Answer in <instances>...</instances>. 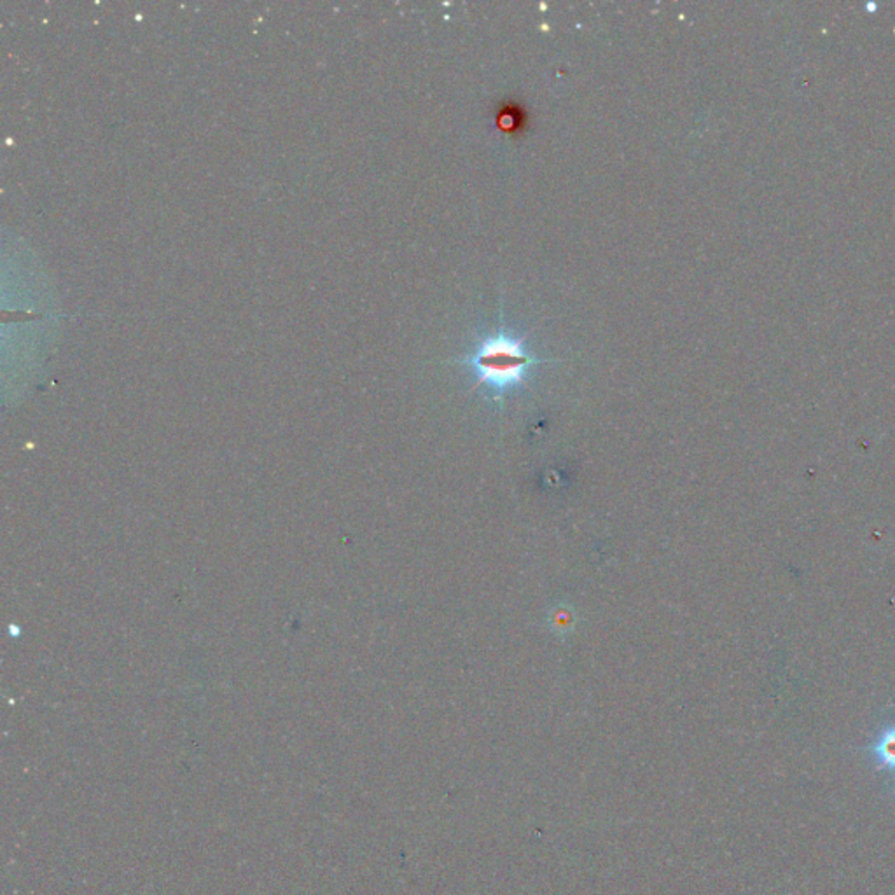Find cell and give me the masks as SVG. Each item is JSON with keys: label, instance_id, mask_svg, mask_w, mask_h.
I'll use <instances>...</instances> for the list:
<instances>
[{"label": "cell", "instance_id": "cell-1", "mask_svg": "<svg viewBox=\"0 0 895 895\" xmlns=\"http://www.w3.org/2000/svg\"><path fill=\"white\" fill-rule=\"evenodd\" d=\"M457 362L467 366L475 373V387H484L495 403H502L509 392L527 382L536 366L550 360L539 359L529 351L525 338L498 328L482 338L471 353Z\"/></svg>", "mask_w": 895, "mask_h": 895}, {"label": "cell", "instance_id": "cell-2", "mask_svg": "<svg viewBox=\"0 0 895 895\" xmlns=\"http://www.w3.org/2000/svg\"><path fill=\"white\" fill-rule=\"evenodd\" d=\"M857 751L864 754L875 771L895 778V705L883 714L871 738Z\"/></svg>", "mask_w": 895, "mask_h": 895}, {"label": "cell", "instance_id": "cell-3", "mask_svg": "<svg viewBox=\"0 0 895 895\" xmlns=\"http://www.w3.org/2000/svg\"><path fill=\"white\" fill-rule=\"evenodd\" d=\"M495 121L500 130L509 132V134H520L527 127V114L520 104L511 100V102L500 104L497 114H495Z\"/></svg>", "mask_w": 895, "mask_h": 895}, {"label": "cell", "instance_id": "cell-4", "mask_svg": "<svg viewBox=\"0 0 895 895\" xmlns=\"http://www.w3.org/2000/svg\"><path fill=\"white\" fill-rule=\"evenodd\" d=\"M892 780H894V782H892V796L895 798V778H892Z\"/></svg>", "mask_w": 895, "mask_h": 895}]
</instances>
